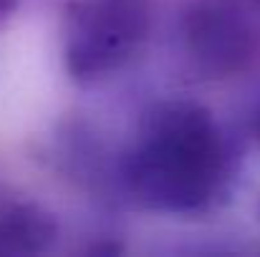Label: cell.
<instances>
[{
	"label": "cell",
	"mask_w": 260,
	"mask_h": 257,
	"mask_svg": "<svg viewBox=\"0 0 260 257\" xmlns=\"http://www.w3.org/2000/svg\"><path fill=\"white\" fill-rule=\"evenodd\" d=\"M116 189L165 217L220 212L240 179V149L217 116L189 98L152 103L114 162Z\"/></svg>",
	"instance_id": "obj_1"
},
{
	"label": "cell",
	"mask_w": 260,
	"mask_h": 257,
	"mask_svg": "<svg viewBox=\"0 0 260 257\" xmlns=\"http://www.w3.org/2000/svg\"><path fill=\"white\" fill-rule=\"evenodd\" d=\"M154 0H69L61 13V66L74 86H99L144 53Z\"/></svg>",
	"instance_id": "obj_2"
},
{
	"label": "cell",
	"mask_w": 260,
	"mask_h": 257,
	"mask_svg": "<svg viewBox=\"0 0 260 257\" xmlns=\"http://www.w3.org/2000/svg\"><path fill=\"white\" fill-rule=\"evenodd\" d=\"M179 48L197 79L245 74L260 53V0H189L179 18Z\"/></svg>",
	"instance_id": "obj_3"
},
{
	"label": "cell",
	"mask_w": 260,
	"mask_h": 257,
	"mask_svg": "<svg viewBox=\"0 0 260 257\" xmlns=\"http://www.w3.org/2000/svg\"><path fill=\"white\" fill-rule=\"evenodd\" d=\"M253 136L258 139V144H260V106H258V111H255V116H253Z\"/></svg>",
	"instance_id": "obj_4"
}]
</instances>
